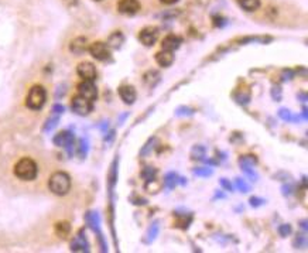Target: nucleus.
Listing matches in <instances>:
<instances>
[{
    "mask_svg": "<svg viewBox=\"0 0 308 253\" xmlns=\"http://www.w3.org/2000/svg\"><path fill=\"white\" fill-rule=\"evenodd\" d=\"M48 188L56 195H60V197L67 195L71 190V177L64 171H57L50 177Z\"/></svg>",
    "mask_w": 308,
    "mask_h": 253,
    "instance_id": "f257e3e1",
    "label": "nucleus"
},
{
    "mask_svg": "<svg viewBox=\"0 0 308 253\" xmlns=\"http://www.w3.org/2000/svg\"><path fill=\"white\" fill-rule=\"evenodd\" d=\"M37 174H39V167L33 158H22L15 166V175L23 181H32L37 177Z\"/></svg>",
    "mask_w": 308,
    "mask_h": 253,
    "instance_id": "f03ea898",
    "label": "nucleus"
},
{
    "mask_svg": "<svg viewBox=\"0 0 308 253\" xmlns=\"http://www.w3.org/2000/svg\"><path fill=\"white\" fill-rule=\"evenodd\" d=\"M47 101V92L41 85H34L26 98V105L32 111H40Z\"/></svg>",
    "mask_w": 308,
    "mask_h": 253,
    "instance_id": "7ed1b4c3",
    "label": "nucleus"
},
{
    "mask_svg": "<svg viewBox=\"0 0 308 253\" xmlns=\"http://www.w3.org/2000/svg\"><path fill=\"white\" fill-rule=\"evenodd\" d=\"M92 102L81 95H75L71 101V109L79 116H87L92 112Z\"/></svg>",
    "mask_w": 308,
    "mask_h": 253,
    "instance_id": "20e7f679",
    "label": "nucleus"
},
{
    "mask_svg": "<svg viewBox=\"0 0 308 253\" xmlns=\"http://www.w3.org/2000/svg\"><path fill=\"white\" fill-rule=\"evenodd\" d=\"M88 51L91 53V56L94 57L98 61H108L111 58V48L108 47V44H105L102 41H95L92 43Z\"/></svg>",
    "mask_w": 308,
    "mask_h": 253,
    "instance_id": "39448f33",
    "label": "nucleus"
},
{
    "mask_svg": "<svg viewBox=\"0 0 308 253\" xmlns=\"http://www.w3.org/2000/svg\"><path fill=\"white\" fill-rule=\"evenodd\" d=\"M78 95L87 98L91 102L96 101V98H98V88L94 84V81H82L78 85Z\"/></svg>",
    "mask_w": 308,
    "mask_h": 253,
    "instance_id": "423d86ee",
    "label": "nucleus"
},
{
    "mask_svg": "<svg viewBox=\"0 0 308 253\" xmlns=\"http://www.w3.org/2000/svg\"><path fill=\"white\" fill-rule=\"evenodd\" d=\"M54 144L58 146V147H64L67 149L68 153L71 154V149L74 147V135L68 130H64V132H60L54 136Z\"/></svg>",
    "mask_w": 308,
    "mask_h": 253,
    "instance_id": "0eeeda50",
    "label": "nucleus"
},
{
    "mask_svg": "<svg viewBox=\"0 0 308 253\" xmlns=\"http://www.w3.org/2000/svg\"><path fill=\"white\" fill-rule=\"evenodd\" d=\"M158 39V30L156 27H144L140 34H139V40L142 41V44H144L146 47H151L156 44V41Z\"/></svg>",
    "mask_w": 308,
    "mask_h": 253,
    "instance_id": "6e6552de",
    "label": "nucleus"
},
{
    "mask_svg": "<svg viewBox=\"0 0 308 253\" xmlns=\"http://www.w3.org/2000/svg\"><path fill=\"white\" fill-rule=\"evenodd\" d=\"M119 13L125 16H135L140 10V3L139 0H120L118 5Z\"/></svg>",
    "mask_w": 308,
    "mask_h": 253,
    "instance_id": "1a4fd4ad",
    "label": "nucleus"
},
{
    "mask_svg": "<svg viewBox=\"0 0 308 253\" xmlns=\"http://www.w3.org/2000/svg\"><path fill=\"white\" fill-rule=\"evenodd\" d=\"M77 72L78 75L82 78V81H94L96 78V67L92 63L84 61L77 67Z\"/></svg>",
    "mask_w": 308,
    "mask_h": 253,
    "instance_id": "9d476101",
    "label": "nucleus"
},
{
    "mask_svg": "<svg viewBox=\"0 0 308 253\" xmlns=\"http://www.w3.org/2000/svg\"><path fill=\"white\" fill-rule=\"evenodd\" d=\"M119 96L126 105H132V103H135L137 94H136V89L132 85H122L119 88Z\"/></svg>",
    "mask_w": 308,
    "mask_h": 253,
    "instance_id": "9b49d317",
    "label": "nucleus"
},
{
    "mask_svg": "<svg viewBox=\"0 0 308 253\" xmlns=\"http://www.w3.org/2000/svg\"><path fill=\"white\" fill-rule=\"evenodd\" d=\"M182 40L178 36H174V34H168L166 36L163 41H161V48L163 50H168V51H175L177 48L181 46Z\"/></svg>",
    "mask_w": 308,
    "mask_h": 253,
    "instance_id": "f8f14e48",
    "label": "nucleus"
},
{
    "mask_svg": "<svg viewBox=\"0 0 308 253\" xmlns=\"http://www.w3.org/2000/svg\"><path fill=\"white\" fill-rule=\"evenodd\" d=\"M70 50H71L72 54H75V56L84 54L88 50L87 39H85V37H77V39H74L71 41V44H70Z\"/></svg>",
    "mask_w": 308,
    "mask_h": 253,
    "instance_id": "ddd939ff",
    "label": "nucleus"
},
{
    "mask_svg": "<svg viewBox=\"0 0 308 253\" xmlns=\"http://www.w3.org/2000/svg\"><path fill=\"white\" fill-rule=\"evenodd\" d=\"M71 250H74V252H88L89 250L87 237H85V235H82V232L72 239Z\"/></svg>",
    "mask_w": 308,
    "mask_h": 253,
    "instance_id": "4468645a",
    "label": "nucleus"
},
{
    "mask_svg": "<svg viewBox=\"0 0 308 253\" xmlns=\"http://www.w3.org/2000/svg\"><path fill=\"white\" fill-rule=\"evenodd\" d=\"M156 63L160 67H170L174 63V54L173 51L168 50H161L156 54Z\"/></svg>",
    "mask_w": 308,
    "mask_h": 253,
    "instance_id": "2eb2a0df",
    "label": "nucleus"
},
{
    "mask_svg": "<svg viewBox=\"0 0 308 253\" xmlns=\"http://www.w3.org/2000/svg\"><path fill=\"white\" fill-rule=\"evenodd\" d=\"M123 43H125V36H123L120 32H115L109 36V39H108V43H106V44H108V47L109 48L118 50V48L122 47Z\"/></svg>",
    "mask_w": 308,
    "mask_h": 253,
    "instance_id": "dca6fc26",
    "label": "nucleus"
},
{
    "mask_svg": "<svg viewBox=\"0 0 308 253\" xmlns=\"http://www.w3.org/2000/svg\"><path fill=\"white\" fill-rule=\"evenodd\" d=\"M237 3L246 12H256L260 8V0H237Z\"/></svg>",
    "mask_w": 308,
    "mask_h": 253,
    "instance_id": "f3484780",
    "label": "nucleus"
},
{
    "mask_svg": "<svg viewBox=\"0 0 308 253\" xmlns=\"http://www.w3.org/2000/svg\"><path fill=\"white\" fill-rule=\"evenodd\" d=\"M56 232L60 237H67L71 232V225L68 222H58L56 223Z\"/></svg>",
    "mask_w": 308,
    "mask_h": 253,
    "instance_id": "a211bd4d",
    "label": "nucleus"
},
{
    "mask_svg": "<svg viewBox=\"0 0 308 253\" xmlns=\"http://www.w3.org/2000/svg\"><path fill=\"white\" fill-rule=\"evenodd\" d=\"M144 82L150 88H154L160 82V74L157 71H149L144 75Z\"/></svg>",
    "mask_w": 308,
    "mask_h": 253,
    "instance_id": "6ab92c4d",
    "label": "nucleus"
},
{
    "mask_svg": "<svg viewBox=\"0 0 308 253\" xmlns=\"http://www.w3.org/2000/svg\"><path fill=\"white\" fill-rule=\"evenodd\" d=\"M58 120H60V115L51 112V116L47 119V122H46V125H44V130H46V132L53 130V129L58 125Z\"/></svg>",
    "mask_w": 308,
    "mask_h": 253,
    "instance_id": "aec40b11",
    "label": "nucleus"
},
{
    "mask_svg": "<svg viewBox=\"0 0 308 253\" xmlns=\"http://www.w3.org/2000/svg\"><path fill=\"white\" fill-rule=\"evenodd\" d=\"M157 175V170L153 168V167H146L142 171V177L146 180V181H150V180H154Z\"/></svg>",
    "mask_w": 308,
    "mask_h": 253,
    "instance_id": "412c9836",
    "label": "nucleus"
},
{
    "mask_svg": "<svg viewBox=\"0 0 308 253\" xmlns=\"http://www.w3.org/2000/svg\"><path fill=\"white\" fill-rule=\"evenodd\" d=\"M77 153L81 158H84L87 156L88 153V142L85 139H81L78 142V146H77Z\"/></svg>",
    "mask_w": 308,
    "mask_h": 253,
    "instance_id": "4be33fe9",
    "label": "nucleus"
},
{
    "mask_svg": "<svg viewBox=\"0 0 308 253\" xmlns=\"http://www.w3.org/2000/svg\"><path fill=\"white\" fill-rule=\"evenodd\" d=\"M177 178H178V177L174 174V173H168V174L166 175V178H164V185H166L167 188H170V190H171V188L175 187V184L178 182L177 181Z\"/></svg>",
    "mask_w": 308,
    "mask_h": 253,
    "instance_id": "5701e85b",
    "label": "nucleus"
},
{
    "mask_svg": "<svg viewBox=\"0 0 308 253\" xmlns=\"http://www.w3.org/2000/svg\"><path fill=\"white\" fill-rule=\"evenodd\" d=\"M87 221L92 229H98V225H99V218H98L96 212H89V214L87 215Z\"/></svg>",
    "mask_w": 308,
    "mask_h": 253,
    "instance_id": "b1692460",
    "label": "nucleus"
},
{
    "mask_svg": "<svg viewBox=\"0 0 308 253\" xmlns=\"http://www.w3.org/2000/svg\"><path fill=\"white\" fill-rule=\"evenodd\" d=\"M194 174L208 177V175L212 174V170H211V168H206V167H199V168H195V170H194Z\"/></svg>",
    "mask_w": 308,
    "mask_h": 253,
    "instance_id": "393cba45",
    "label": "nucleus"
},
{
    "mask_svg": "<svg viewBox=\"0 0 308 253\" xmlns=\"http://www.w3.org/2000/svg\"><path fill=\"white\" fill-rule=\"evenodd\" d=\"M278 233H280V236H287V235H290V233H291V226L287 225V223L280 225V226H278Z\"/></svg>",
    "mask_w": 308,
    "mask_h": 253,
    "instance_id": "a878e982",
    "label": "nucleus"
},
{
    "mask_svg": "<svg viewBox=\"0 0 308 253\" xmlns=\"http://www.w3.org/2000/svg\"><path fill=\"white\" fill-rule=\"evenodd\" d=\"M278 116L283 119V120H291V113L287 109H280L278 111Z\"/></svg>",
    "mask_w": 308,
    "mask_h": 253,
    "instance_id": "bb28decb",
    "label": "nucleus"
},
{
    "mask_svg": "<svg viewBox=\"0 0 308 253\" xmlns=\"http://www.w3.org/2000/svg\"><path fill=\"white\" fill-rule=\"evenodd\" d=\"M197 153V158H202L204 157V153H205V150H204V147H201V146H197V147H194L192 149V154H195Z\"/></svg>",
    "mask_w": 308,
    "mask_h": 253,
    "instance_id": "cd10ccee",
    "label": "nucleus"
},
{
    "mask_svg": "<svg viewBox=\"0 0 308 253\" xmlns=\"http://www.w3.org/2000/svg\"><path fill=\"white\" fill-rule=\"evenodd\" d=\"M263 202H264V199H261V198H257V197L250 198V205L252 206H260Z\"/></svg>",
    "mask_w": 308,
    "mask_h": 253,
    "instance_id": "c85d7f7f",
    "label": "nucleus"
},
{
    "mask_svg": "<svg viewBox=\"0 0 308 253\" xmlns=\"http://www.w3.org/2000/svg\"><path fill=\"white\" fill-rule=\"evenodd\" d=\"M236 185H237V188H239V190H242V191H243V192H246V191L249 190V187L246 185L243 180H239V178H237V180H236Z\"/></svg>",
    "mask_w": 308,
    "mask_h": 253,
    "instance_id": "c756f323",
    "label": "nucleus"
},
{
    "mask_svg": "<svg viewBox=\"0 0 308 253\" xmlns=\"http://www.w3.org/2000/svg\"><path fill=\"white\" fill-rule=\"evenodd\" d=\"M53 113H57V115H63V112H64V106L63 105H58V103H57V105H54V106H53Z\"/></svg>",
    "mask_w": 308,
    "mask_h": 253,
    "instance_id": "7c9ffc66",
    "label": "nucleus"
},
{
    "mask_svg": "<svg viewBox=\"0 0 308 253\" xmlns=\"http://www.w3.org/2000/svg\"><path fill=\"white\" fill-rule=\"evenodd\" d=\"M221 185L225 188V190H228V191H232V184H230L226 178H222L221 180Z\"/></svg>",
    "mask_w": 308,
    "mask_h": 253,
    "instance_id": "2f4dec72",
    "label": "nucleus"
},
{
    "mask_svg": "<svg viewBox=\"0 0 308 253\" xmlns=\"http://www.w3.org/2000/svg\"><path fill=\"white\" fill-rule=\"evenodd\" d=\"M295 243H298V246H300L301 243H302V245H305V239H304L302 236H298L295 240H294V245H295Z\"/></svg>",
    "mask_w": 308,
    "mask_h": 253,
    "instance_id": "473e14b6",
    "label": "nucleus"
},
{
    "mask_svg": "<svg viewBox=\"0 0 308 253\" xmlns=\"http://www.w3.org/2000/svg\"><path fill=\"white\" fill-rule=\"evenodd\" d=\"M68 6H75L77 3H78V0H64Z\"/></svg>",
    "mask_w": 308,
    "mask_h": 253,
    "instance_id": "72a5a7b5",
    "label": "nucleus"
},
{
    "mask_svg": "<svg viewBox=\"0 0 308 253\" xmlns=\"http://www.w3.org/2000/svg\"><path fill=\"white\" fill-rule=\"evenodd\" d=\"M161 3H164V5H174V3H177L178 0H160Z\"/></svg>",
    "mask_w": 308,
    "mask_h": 253,
    "instance_id": "f704fd0d",
    "label": "nucleus"
},
{
    "mask_svg": "<svg viewBox=\"0 0 308 253\" xmlns=\"http://www.w3.org/2000/svg\"><path fill=\"white\" fill-rule=\"evenodd\" d=\"M95 2H101V0H95Z\"/></svg>",
    "mask_w": 308,
    "mask_h": 253,
    "instance_id": "c9c22d12",
    "label": "nucleus"
}]
</instances>
